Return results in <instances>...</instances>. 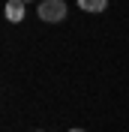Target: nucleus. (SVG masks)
<instances>
[{"label": "nucleus", "mask_w": 129, "mask_h": 132, "mask_svg": "<svg viewBox=\"0 0 129 132\" xmlns=\"http://www.w3.org/2000/svg\"><path fill=\"white\" fill-rule=\"evenodd\" d=\"M66 132H84V129H66Z\"/></svg>", "instance_id": "4"}, {"label": "nucleus", "mask_w": 129, "mask_h": 132, "mask_svg": "<svg viewBox=\"0 0 129 132\" xmlns=\"http://www.w3.org/2000/svg\"><path fill=\"white\" fill-rule=\"evenodd\" d=\"M105 6H108V0H78V9H84V12H102Z\"/></svg>", "instance_id": "3"}, {"label": "nucleus", "mask_w": 129, "mask_h": 132, "mask_svg": "<svg viewBox=\"0 0 129 132\" xmlns=\"http://www.w3.org/2000/svg\"><path fill=\"white\" fill-rule=\"evenodd\" d=\"M39 21H45V24H60V21H66V3L63 0H42L39 3Z\"/></svg>", "instance_id": "1"}, {"label": "nucleus", "mask_w": 129, "mask_h": 132, "mask_svg": "<svg viewBox=\"0 0 129 132\" xmlns=\"http://www.w3.org/2000/svg\"><path fill=\"white\" fill-rule=\"evenodd\" d=\"M24 3H30V0H24Z\"/></svg>", "instance_id": "5"}, {"label": "nucleus", "mask_w": 129, "mask_h": 132, "mask_svg": "<svg viewBox=\"0 0 129 132\" xmlns=\"http://www.w3.org/2000/svg\"><path fill=\"white\" fill-rule=\"evenodd\" d=\"M6 21H24V0H6Z\"/></svg>", "instance_id": "2"}]
</instances>
